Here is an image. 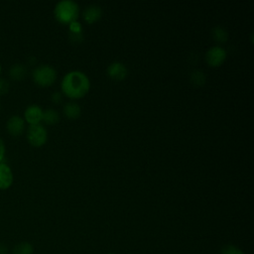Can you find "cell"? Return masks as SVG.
<instances>
[{
	"label": "cell",
	"mask_w": 254,
	"mask_h": 254,
	"mask_svg": "<svg viewBox=\"0 0 254 254\" xmlns=\"http://www.w3.org/2000/svg\"><path fill=\"white\" fill-rule=\"evenodd\" d=\"M62 93L71 99L85 96L90 89L88 76L80 70H71L64 74L61 81Z\"/></svg>",
	"instance_id": "1"
},
{
	"label": "cell",
	"mask_w": 254,
	"mask_h": 254,
	"mask_svg": "<svg viewBox=\"0 0 254 254\" xmlns=\"http://www.w3.org/2000/svg\"><path fill=\"white\" fill-rule=\"evenodd\" d=\"M54 15L59 23L69 25L77 20L79 15V7L77 3L72 0H62L56 4Z\"/></svg>",
	"instance_id": "2"
},
{
	"label": "cell",
	"mask_w": 254,
	"mask_h": 254,
	"mask_svg": "<svg viewBox=\"0 0 254 254\" xmlns=\"http://www.w3.org/2000/svg\"><path fill=\"white\" fill-rule=\"evenodd\" d=\"M32 75L36 84L46 87L55 82L57 78V71L49 64H40L33 70Z\"/></svg>",
	"instance_id": "3"
},
{
	"label": "cell",
	"mask_w": 254,
	"mask_h": 254,
	"mask_svg": "<svg viewBox=\"0 0 254 254\" xmlns=\"http://www.w3.org/2000/svg\"><path fill=\"white\" fill-rule=\"evenodd\" d=\"M27 139L32 146L41 147L48 140V131L41 123L30 125L27 130Z\"/></svg>",
	"instance_id": "4"
},
{
	"label": "cell",
	"mask_w": 254,
	"mask_h": 254,
	"mask_svg": "<svg viewBox=\"0 0 254 254\" xmlns=\"http://www.w3.org/2000/svg\"><path fill=\"white\" fill-rule=\"evenodd\" d=\"M227 53L220 46L210 47L205 53V61L208 65L212 67L220 66L226 60Z\"/></svg>",
	"instance_id": "5"
},
{
	"label": "cell",
	"mask_w": 254,
	"mask_h": 254,
	"mask_svg": "<svg viewBox=\"0 0 254 254\" xmlns=\"http://www.w3.org/2000/svg\"><path fill=\"white\" fill-rule=\"evenodd\" d=\"M106 73H107V75H108L111 79L120 81V80L125 79V77H126L127 74H128V69H127L126 65H125L123 63L116 61V62L111 63V64L107 66Z\"/></svg>",
	"instance_id": "6"
},
{
	"label": "cell",
	"mask_w": 254,
	"mask_h": 254,
	"mask_svg": "<svg viewBox=\"0 0 254 254\" xmlns=\"http://www.w3.org/2000/svg\"><path fill=\"white\" fill-rule=\"evenodd\" d=\"M43 109L37 105V104H31L29 105L25 112H24V117L25 120L30 124V125H35V124H40L43 118Z\"/></svg>",
	"instance_id": "7"
},
{
	"label": "cell",
	"mask_w": 254,
	"mask_h": 254,
	"mask_svg": "<svg viewBox=\"0 0 254 254\" xmlns=\"http://www.w3.org/2000/svg\"><path fill=\"white\" fill-rule=\"evenodd\" d=\"M7 131L12 136H19L23 133L25 129V121L19 115L11 116L6 123Z\"/></svg>",
	"instance_id": "8"
},
{
	"label": "cell",
	"mask_w": 254,
	"mask_h": 254,
	"mask_svg": "<svg viewBox=\"0 0 254 254\" xmlns=\"http://www.w3.org/2000/svg\"><path fill=\"white\" fill-rule=\"evenodd\" d=\"M102 15V9L97 4H91L87 6L83 11V19L88 24H93L97 22Z\"/></svg>",
	"instance_id": "9"
},
{
	"label": "cell",
	"mask_w": 254,
	"mask_h": 254,
	"mask_svg": "<svg viewBox=\"0 0 254 254\" xmlns=\"http://www.w3.org/2000/svg\"><path fill=\"white\" fill-rule=\"evenodd\" d=\"M12 183H13L12 170L6 163L1 162L0 163V189L6 190L12 185Z\"/></svg>",
	"instance_id": "10"
},
{
	"label": "cell",
	"mask_w": 254,
	"mask_h": 254,
	"mask_svg": "<svg viewBox=\"0 0 254 254\" xmlns=\"http://www.w3.org/2000/svg\"><path fill=\"white\" fill-rule=\"evenodd\" d=\"M64 113L68 119H77L81 115V107L75 102H68L64 106Z\"/></svg>",
	"instance_id": "11"
},
{
	"label": "cell",
	"mask_w": 254,
	"mask_h": 254,
	"mask_svg": "<svg viewBox=\"0 0 254 254\" xmlns=\"http://www.w3.org/2000/svg\"><path fill=\"white\" fill-rule=\"evenodd\" d=\"M27 74V68L22 64H15L9 69V76L14 80H22Z\"/></svg>",
	"instance_id": "12"
},
{
	"label": "cell",
	"mask_w": 254,
	"mask_h": 254,
	"mask_svg": "<svg viewBox=\"0 0 254 254\" xmlns=\"http://www.w3.org/2000/svg\"><path fill=\"white\" fill-rule=\"evenodd\" d=\"M42 121H44L48 125H54L60 121V114L57 110L53 108L46 109L45 111H43Z\"/></svg>",
	"instance_id": "13"
},
{
	"label": "cell",
	"mask_w": 254,
	"mask_h": 254,
	"mask_svg": "<svg viewBox=\"0 0 254 254\" xmlns=\"http://www.w3.org/2000/svg\"><path fill=\"white\" fill-rule=\"evenodd\" d=\"M212 37L218 43H225L228 39V32L222 26H215L212 30Z\"/></svg>",
	"instance_id": "14"
},
{
	"label": "cell",
	"mask_w": 254,
	"mask_h": 254,
	"mask_svg": "<svg viewBox=\"0 0 254 254\" xmlns=\"http://www.w3.org/2000/svg\"><path fill=\"white\" fill-rule=\"evenodd\" d=\"M12 252L13 254H33L34 247L29 242H20L14 246Z\"/></svg>",
	"instance_id": "15"
},
{
	"label": "cell",
	"mask_w": 254,
	"mask_h": 254,
	"mask_svg": "<svg viewBox=\"0 0 254 254\" xmlns=\"http://www.w3.org/2000/svg\"><path fill=\"white\" fill-rule=\"evenodd\" d=\"M71 40H81L82 39V26L77 21H74L68 25Z\"/></svg>",
	"instance_id": "16"
},
{
	"label": "cell",
	"mask_w": 254,
	"mask_h": 254,
	"mask_svg": "<svg viewBox=\"0 0 254 254\" xmlns=\"http://www.w3.org/2000/svg\"><path fill=\"white\" fill-rule=\"evenodd\" d=\"M190 81L196 86H201L206 81V75L202 70H199V69L193 70L190 73Z\"/></svg>",
	"instance_id": "17"
},
{
	"label": "cell",
	"mask_w": 254,
	"mask_h": 254,
	"mask_svg": "<svg viewBox=\"0 0 254 254\" xmlns=\"http://www.w3.org/2000/svg\"><path fill=\"white\" fill-rule=\"evenodd\" d=\"M220 254H244V252L240 248H238L234 245L228 244L221 248Z\"/></svg>",
	"instance_id": "18"
},
{
	"label": "cell",
	"mask_w": 254,
	"mask_h": 254,
	"mask_svg": "<svg viewBox=\"0 0 254 254\" xmlns=\"http://www.w3.org/2000/svg\"><path fill=\"white\" fill-rule=\"evenodd\" d=\"M8 89H9V82L4 78H0V95H4L5 93H7Z\"/></svg>",
	"instance_id": "19"
},
{
	"label": "cell",
	"mask_w": 254,
	"mask_h": 254,
	"mask_svg": "<svg viewBox=\"0 0 254 254\" xmlns=\"http://www.w3.org/2000/svg\"><path fill=\"white\" fill-rule=\"evenodd\" d=\"M62 94H63V93H61V92H54V93H52V95H51L52 101L55 102V103L61 102V100H62Z\"/></svg>",
	"instance_id": "20"
},
{
	"label": "cell",
	"mask_w": 254,
	"mask_h": 254,
	"mask_svg": "<svg viewBox=\"0 0 254 254\" xmlns=\"http://www.w3.org/2000/svg\"><path fill=\"white\" fill-rule=\"evenodd\" d=\"M5 156V145L3 140L0 138V163L3 161Z\"/></svg>",
	"instance_id": "21"
},
{
	"label": "cell",
	"mask_w": 254,
	"mask_h": 254,
	"mask_svg": "<svg viewBox=\"0 0 254 254\" xmlns=\"http://www.w3.org/2000/svg\"><path fill=\"white\" fill-rule=\"evenodd\" d=\"M0 72H1V65H0Z\"/></svg>",
	"instance_id": "22"
},
{
	"label": "cell",
	"mask_w": 254,
	"mask_h": 254,
	"mask_svg": "<svg viewBox=\"0 0 254 254\" xmlns=\"http://www.w3.org/2000/svg\"><path fill=\"white\" fill-rule=\"evenodd\" d=\"M108 254H114V253H108Z\"/></svg>",
	"instance_id": "23"
}]
</instances>
